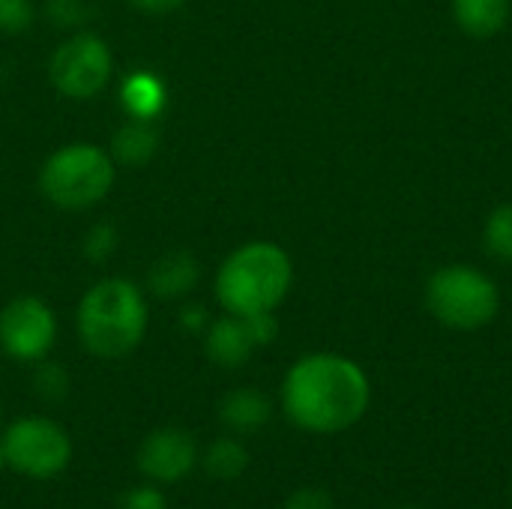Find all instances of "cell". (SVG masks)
Returning <instances> with one entry per match:
<instances>
[{
    "label": "cell",
    "mask_w": 512,
    "mask_h": 509,
    "mask_svg": "<svg viewBox=\"0 0 512 509\" xmlns=\"http://www.w3.org/2000/svg\"><path fill=\"white\" fill-rule=\"evenodd\" d=\"M279 405L300 432L342 435L366 417L372 384L351 357L315 351L291 363L279 387Z\"/></svg>",
    "instance_id": "obj_1"
},
{
    "label": "cell",
    "mask_w": 512,
    "mask_h": 509,
    "mask_svg": "<svg viewBox=\"0 0 512 509\" xmlns=\"http://www.w3.org/2000/svg\"><path fill=\"white\" fill-rule=\"evenodd\" d=\"M150 327L147 291L126 276L93 282L75 309L81 348L96 360H123L141 348Z\"/></svg>",
    "instance_id": "obj_2"
},
{
    "label": "cell",
    "mask_w": 512,
    "mask_h": 509,
    "mask_svg": "<svg viewBox=\"0 0 512 509\" xmlns=\"http://www.w3.org/2000/svg\"><path fill=\"white\" fill-rule=\"evenodd\" d=\"M294 285L291 255L270 240H249L237 246L216 270L213 297L228 315L252 318L276 312Z\"/></svg>",
    "instance_id": "obj_3"
},
{
    "label": "cell",
    "mask_w": 512,
    "mask_h": 509,
    "mask_svg": "<svg viewBox=\"0 0 512 509\" xmlns=\"http://www.w3.org/2000/svg\"><path fill=\"white\" fill-rule=\"evenodd\" d=\"M117 180V162L108 147L93 141H69L45 156L39 168V192L42 198L66 213H81L102 204Z\"/></svg>",
    "instance_id": "obj_4"
},
{
    "label": "cell",
    "mask_w": 512,
    "mask_h": 509,
    "mask_svg": "<svg viewBox=\"0 0 512 509\" xmlns=\"http://www.w3.org/2000/svg\"><path fill=\"white\" fill-rule=\"evenodd\" d=\"M426 309L438 324L459 333H474L498 318L501 291L480 267L447 264L438 267L426 282Z\"/></svg>",
    "instance_id": "obj_5"
},
{
    "label": "cell",
    "mask_w": 512,
    "mask_h": 509,
    "mask_svg": "<svg viewBox=\"0 0 512 509\" xmlns=\"http://www.w3.org/2000/svg\"><path fill=\"white\" fill-rule=\"evenodd\" d=\"M3 456L6 468L24 480L48 483L57 480L72 462V435L45 414H27L12 420L3 429Z\"/></svg>",
    "instance_id": "obj_6"
},
{
    "label": "cell",
    "mask_w": 512,
    "mask_h": 509,
    "mask_svg": "<svg viewBox=\"0 0 512 509\" xmlns=\"http://www.w3.org/2000/svg\"><path fill=\"white\" fill-rule=\"evenodd\" d=\"M111 78H114V51L93 30L69 33L48 57L51 87L72 102L96 99L111 84Z\"/></svg>",
    "instance_id": "obj_7"
},
{
    "label": "cell",
    "mask_w": 512,
    "mask_h": 509,
    "mask_svg": "<svg viewBox=\"0 0 512 509\" xmlns=\"http://www.w3.org/2000/svg\"><path fill=\"white\" fill-rule=\"evenodd\" d=\"M57 333V315L42 297L21 294L0 309V351L15 363L36 366L51 357Z\"/></svg>",
    "instance_id": "obj_8"
},
{
    "label": "cell",
    "mask_w": 512,
    "mask_h": 509,
    "mask_svg": "<svg viewBox=\"0 0 512 509\" xmlns=\"http://www.w3.org/2000/svg\"><path fill=\"white\" fill-rule=\"evenodd\" d=\"M201 459V447L192 432L180 426H159L147 432L135 450V468L141 480L156 486H177L183 483Z\"/></svg>",
    "instance_id": "obj_9"
},
{
    "label": "cell",
    "mask_w": 512,
    "mask_h": 509,
    "mask_svg": "<svg viewBox=\"0 0 512 509\" xmlns=\"http://www.w3.org/2000/svg\"><path fill=\"white\" fill-rule=\"evenodd\" d=\"M201 339H204L207 360L219 369H243L252 360V354L258 351L246 318L228 315V312L213 318Z\"/></svg>",
    "instance_id": "obj_10"
},
{
    "label": "cell",
    "mask_w": 512,
    "mask_h": 509,
    "mask_svg": "<svg viewBox=\"0 0 512 509\" xmlns=\"http://www.w3.org/2000/svg\"><path fill=\"white\" fill-rule=\"evenodd\" d=\"M201 279V264L192 252L174 249L159 255L147 270V294H153L162 303L186 300Z\"/></svg>",
    "instance_id": "obj_11"
},
{
    "label": "cell",
    "mask_w": 512,
    "mask_h": 509,
    "mask_svg": "<svg viewBox=\"0 0 512 509\" xmlns=\"http://www.w3.org/2000/svg\"><path fill=\"white\" fill-rule=\"evenodd\" d=\"M273 417V399L258 387H234L219 402V420L228 435L246 438L261 432Z\"/></svg>",
    "instance_id": "obj_12"
},
{
    "label": "cell",
    "mask_w": 512,
    "mask_h": 509,
    "mask_svg": "<svg viewBox=\"0 0 512 509\" xmlns=\"http://www.w3.org/2000/svg\"><path fill=\"white\" fill-rule=\"evenodd\" d=\"M117 99H120L126 117L159 120V114L168 105V84L150 69H132L120 78Z\"/></svg>",
    "instance_id": "obj_13"
},
{
    "label": "cell",
    "mask_w": 512,
    "mask_h": 509,
    "mask_svg": "<svg viewBox=\"0 0 512 509\" xmlns=\"http://www.w3.org/2000/svg\"><path fill=\"white\" fill-rule=\"evenodd\" d=\"M111 159L117 162V168H141L147 165L156 153H159V129L156 120H135L126 117V123H120L111 135L108 144Z\"/></svg>",
    "instance_id": "obj_14"
},
{
    "label": "cell",
    "mask_w": 512,
    "mask_h": 509,
    "mask_svg": "<svg viewBox=\"0 0 512 509\" xmlns=\"http://www.w3.org/2000/svg\"><path fill=\"white\" fill-rule=\"evenodd\" d=\"M512 0H453V21L474 39H492L507 30Z\"/></svg>",
    "instance_id": "obj_15"
},
{
    "label": "cell",
    "mask_w": 512,
    "mask_h": 509,
    "mask_svg": "<svg viewBox=\"0 0 512 509\" xmlns=\"http://www.w3.org/2000/svg\"><path fill=\"white\" fill-rule=\"evenodd\" d=\"M249 450L246 444L237 438V435H222V438H213L204 450H201V459L198 465L204 468V474L210 480H219V483H234L240 480L246 471H249Z\"/></svg>",
    "instance_id": "obj_16"
},
{
    "label": "cell",
    "mask_w": 512,
    "mask_h": 509,
    "mask_svg": "<svg viewBox=\"0 0 512 509\" xmlns=\"http://www.w3.org/2000/svg\"><path fill=\"white\" fill-rule=\"evenodd\" d=\"M480 243L492 261L512 264V204H501L486 216Z\"/></svg>",
    "instance_id": "obj_17"
},
{
    "label": "cell",
    "mask_w": 512,
    "mask_h": 509,
    "mask_svg": "<svg viewBox=\"0 0 512 509\" xmlns=\"http://www.w3.org/2000/svg\"><path fill=\"white\" fill-rule=\"evenodd\" d=\"M72 390V381H69V372L63 363H54L51 357L39 360L33 366V393L48 402V405H60Z\"/></svg>",
    "instance_id": "obj_18"
},
{
    "label": "cell",
    "mask_w": 512,
    "mask_h": 509,
    "mask_svg": "<svg viewBox=\"0 0 512 509\" xmlns=\"http://www.w3.org/2000/svg\"><path fill=\"white\" fill-rule=\"evenodd\" d=\"M117 243H120V234L111 222H96L87 228L84 234V243H81V252L90 264H105L114 258L117 252Z\"/></svg>",
    "instance_id": "obj_19"
},
{
    "label": "cell",
    "mask_w": 512,
    "mask_h": 509,
    "mask_svg": "<svg viewBox=\"0 0 512 509\" xmlns=\"http://www.w3.org/2000/svg\"><path fill=\"white\" fill-rule=\"evenodd\" d=\"M45 18L60 30H81L90 18V9L84 0H45Z\"/></svg>",
    "instance_id": "obj_20"
},
{
    "label": "cell",
    "mask_w": 512,
    "mask_h": 509,
    "mask_svg": "<svg viewBox=\"0 0 512 509\" xmlns=\"http://www.w3.org/2000/svg\"><path fill=\"white\" fill-rule=\"evenodd\" d=\"M36 21L33 0H0V33L18 36L27 33Z\"/></svg>",
    "instance_id": "obj_21"
},
{
    "label": "cell",
    "mask_w": 512,
    "mask_h": 509,
    "mask_svg": "<svg viewBox=\"0 0 512 509\" xmlns=\"http://www.w3.org/2000/svg\"><path fill=\"white\" fill-rule=\"evenodd\" d=\"M120 509H168V498L162 492V486L141 480L135 486H129L120 498H117Z\"/></svg>",
    "instance_id": "obj_22"
},
{
    "label": "cell",
    "mask_w": 512,
    "mask_h": 509,
    "mask_svg": "<svg viewBox=\"0 0 512 509\" xmlns=\"http://www.w3.org/2000/svg\"><path fill=\"white\" fill-rule=\"evenodd\" d=\"M282 509H336V504H333V498L324 489L303 486V489L288 495V501L282 504Z\"/></svg>",
    "instance_id": "obj_23"
},
{
    "label": "cell",
    "mask_w": 512,
    "mask_h": 509,
    "mask_svg": "<svg viewBox=\"0 0 512 509\" xmlns=\"http://www.w3.org/2000/svg\"><path fill=\"white\" fill-rule=\"evenodd\" d=\"M246 324H249V333H252L258 348H267V345H273L279 339V318H276V312L252 315V318H246Z\"/></svg>",
    "instance_id": "obj_24"
},
{
    "label": "cell",
    "mask_w": 512,
    "mask_h": 509,
    "mask_svg": "<svg viewBox=\"0 0 512 509\" xmlns=\"http://www.w3.org/2000/svg\"><path fill=\"white\" fill-rule=\"evenodd\" d=\"M210 321H213V318H210L207 306H201V303H186V306L180 309V327H183L186 333L204 336V330H207Z\"/></svg>",
    "instance_id": "obj_25"
},
{
    "label": "cell",
    "mask_w": 512,
    "mask_h": 509,
    "mask_svg": "<svg viewBox=\"0 0 512 509\" xmlns=\"http://www.w3.org/2000/svg\"><path fill=\"white\" fill-rule=\"evenodd\" d=\"M129 6L144 15H171V12L183 9L186 0H129Z\"/></svg>",
    "instance_id": "obj_26"
},
{
    "label": "cell",
    "mask_w": 512,
    "mask_h": 509,
    "mask_svg": "<svg viewBox=\"0 0 512 509\" xmlns=\"http://www.w3.org/2000/svg\"><path fill=\"white\" fill-rule=\"evenodd\" d=\"M6 471V456H3V444H0V474Z\"/></svg>",
    "instance_id": "obj_27"
},
{
    "label": "cell",
    "mask_w": 512,
    "mask_h": 509,
    "mask_svg": "<svg viewBox=\"0 0 512 509\" xmlns=\"http://www.w3.org/2000/svg\"><path fill=\"white\" fill-rule=\"evenodd\" d=\"M0 423H3V408H0Z\"/></svg>",
    "instance_id": "obj_28"
},
{
    "label": "cell",
    "mask_w": 512,
    "mask_h": 509,
    "mask_svg": "<svg viewBox=\"0 0 512 509\" xmlns=\"http://www.w3.org/2000/svg\"><path fill=\"white\" fill-rule=\"evenodd\" d=\"M510 495H512V480H510Z\"/></svg>",
    "instance_id": "obj_29"
}]
</instances>
